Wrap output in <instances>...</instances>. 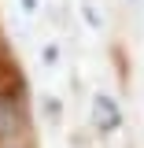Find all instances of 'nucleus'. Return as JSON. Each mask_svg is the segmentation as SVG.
<instances>
[{
	"label": "nucleus",
	"instance_id": "nucleus-1",
	"mask_svg": "<svg viewBox=\"0 0 144 148\" xmlns=\"http://www.w3.org/2000/svg\"><path fill=\"white\" fill-rule=\"evenodd\" d=\"M22 130H26V108H22V100L0 92V137H15Z\"/></svg>",
	"mask_w": 144,
	"mask_h": 148
},
{
	"label": "nucleus",
	"instance_id": "nucleus-2",
	"mask_svg": "<svg viewBox=\"0 0 144 148\" xmlns=\"http://www.w3.org/2000/svg\"><path fill=\"white\" fill-rule=\"evenodd\" d=\"M96 122H100V130H111V126H118V108L111 104L107 96H100V100H96Z\"/></svg>",
	"mask_w": 144,
	"mask_h": 148
}]
</instances>
